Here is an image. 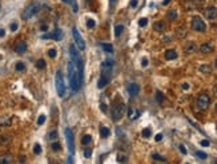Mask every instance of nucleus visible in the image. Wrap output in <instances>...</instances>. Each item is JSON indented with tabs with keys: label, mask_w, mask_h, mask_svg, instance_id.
<instances>
[{
	"label": "nucleus",
	"mask_w": 217,
	"mask_h": 164,
	"mask_svg": "<svg viewBox=\"0 0 217 164\" xmlns=\"http://www.w3.org/2000/svg\"><path fill=\"white\" fill-rule=\"evenodd\" d=\"M81 79H83V72L81 70L75 65L73 61H69L68 63V80H69V86L73 92H77L81 86Z\"/></svg>",
	"instance_id": "obj_1"
},
{
	"label": "nucleus",
	"mask_w": 217,
	"mask_h": 164,
	"mask_svg": "<svg viewBox=\"0 0 217 164\" xmlns=\"http://www.w3.org/2000/svg\"><path fill=\"white\" fill-rule=\"evenodd\" d=\"M39 9H40V3H38V2H35V3H31L27 8H25L24 11H23V13H21V17L23 19H31L32 16H35L36 13L39 12Z\"/></svg>",
	"instance_id": "obj_2"
},
{
	"label": "nucleus",
	"mask_w": 217,
	"mask_h": 164,
	"mask_svg": "<svg viewBox=\"0 0 217 164\" xmlns=\"http://www.w3.org/2000/svg\"><path fill=\"white\" fill-rule=\"evenodd\" d=\"M55 86H56V92L60 97H63L65 95V84H64V79L63 74L60 71L56 72V78H55Z\"/></svg>",
	"instance_id": "obj_3"
},
{
	"label": "nucleus",
	"mask_w": 217,
	"mask_h": 164,
	"mask_svg": "<svg viewBox=\"0 0 217 164\" xmlns=\"http://www.w3.org/2000/svg\"><path fill=\"white\" fill-rule=\"evenodd\" d=\"M190 27H192L193 31H197V32H205V31H207V25H205L204 20L201 19L200 16H193L192 17Z\"/></svg>",
	"instance_id": "obj_4"
},
{
	"label": "nucleus",
	"mask_w": 217,
	"mask_h": 164,
	"mask_svg": "<svg viewBox=\"0 0 217 164\" xmlns=\"http://www.w3.org/2000/svg\"><path fill=\"white\" fill-rule=\"evenodd\" d=\"M196 104H197L198 109H201V111H205V109H208L209 105H211V97H209L207 93H201L200 96L197 97Z\"/></svg>",
	"instance_id": "obj_5"
},
{
	"label": "nucleus",
	"mask_w": 217,
	"mask_h": 164,
	"mask_svg": "<svg viewBox=\"0 0 217 164\" xmlns=\"http://www.w3.org/2000/svg\"><path fill=\"white\" fill-rule=\"evenodd\" d=\"M69 55H71V60L75 63V65L79 70H83V64H81V59H80V55H79V49L76 48L75 46L69 47Z\"/></svg>",
	"instance_id": "obj_6"
},
{
	"label": "nucleus",
	"mask_w": 217,
	"mask_h": 164,
	"mask_svg": "<svg viewBox=\"0 0 217 164\" xmlns=\"http://www.w3.org/2000/svg\"><path fill=\"white\" fill-rule=\"evenodd\" d=\"M124 114H125V104H123V103L117 104L116 107H113V109H112V120L113 122H119L124 116Z\"/></svg>",
	"instance_id": "obj_7"
},
{
	"label": "nucleus",
	"mask_w": 217,
	"mask_h": 164,
	"mask_svg": "<svg viewBox=\"0 0 217 164\" xmlns=\"http://www.w3.org/2000/svg\"><path fill=\"white\" fill-rule=\"evenodd\" d=\"M65 139H67V144H68V149L71 156L75 154V140H73V133L69 128H65Z\"/></svg>",
	"instance_id": "obj_8"
},
{
	"label": "nucleus",
	"mask_w": 217,
	"mask_h": 164,
	"mask_svg": "<svg viewBox=\"0 0 217 164\" xmlns=\"http://www.w3.org/2000/svg\"><path fill=\"white\" fill-rule=\"evenodd\" d=\"M72 34H73V39H75V42H76V46L79 47V49H85V43H84V40L81 38V35L79 34V31L76 30V28H73V31H72Z\"/></svg>",
	"instance_id": "obj_9"
},
{
	"label": "nucleus",
	"mask_w": 217,
	"mask_h": 164,
	"mask_svg": "<svg viewBox=\"0 0 217 164\" xmlns=\"http://www.w3.org/2000/svg\"><path fill=\"white\" fill-rule=\"evenodd\" d=\"M61 38H63V32H61L60 30H55L53 32H49V34H45L42 36V39H52V40H56V42H59V40H61Z\"/></svg>",
	"instance_id": "obj_10"
},
{
	"label": "nucleus",
	"mask_w": 217,
	"mask_h": 164,
	"mask_svg": "<svg viewBox=\"0 0 217 164\" xmlns=\"http://www.w3.org/2000/svg\"><path fill=\"white\" fill-rule=\"evenodd\" d=\"M205 17H207L208 20H215L217 19V8L213 5H209L205 8Z\"/></svg>",
	"instance_id": "obj_11"
},
{
	"label": "nucleus",
	"mask_w": 217,
	"mask_h": 164,
	"mask_svg": "<svg viewBox=\"0 0 217 164\" xmlns=\"http://www.w3.org/2000/svg\"><path fill=\"white\" fill-rule=\"evenodd\" d=\"M25 51H27V43L25 42H17L16 44H15V52L16 53H24Z\"/></svg>",
	"instance_id": "obj_12"
},
{
	"label": "nucleus",
	"mask_w": 217,
	"mask_h": 164,
	"mask_svg": "<svg viewBox=\"0 0 217 164\" xmlns=\"http://www.w3.org/2000/svg\"><path fill=\"white\" fill-rule=\"evenodd\" d=\"M128 92H129L131 96H136V95L139 93V91H140V88H139V86L136 84V83H129L127 87Z\"/></svg>",
	"instance_id": "obj_13"
},
{
	"label": "nucleus",
	"mask_w": 217,
	"mask_h": 164,
	"mask_svg": "<svg viewBox=\"0 0 217 164\" xmlns=\"http://www.w3.org/2000/svg\"><path fill=\"white\" fill-rule=\"evenodd\" d=\"M109 80H111V78L109 76H105V75H101L100 76V79H99V82H97V87L99 88H104V87H107V84L109 83Z\"/></svg>",
	"instance_id": "obj_14"
},
{
	"label": "nucleus",
	"mask_w": 217,
	"mask_h": 164,
	"mask_svg": "<svg viewBox=\"0 0 217 164\" xmlns=\"http://www.w3.org/2000/svg\"><path fill=\"white\" fill-rule=\"evenodd\" d=\"M213 51V46L209 44V43H204V44L200 46V52L201 53H209Z\"/></svg>",
	"instance_id": "obj_15"
},
{
	"label": "nucleus",
	"mask_w": 217,
	"mask_h": 164,
	"mask_svg": "<svg viewBox=\"0 0 217 164\" xmlns=\"http://www.w3.org/2000/svg\"><path fill=\"white\" fill-rule=\"evenodd\" d=\"M165 59H167V60H175V59H177V52H176L175 49H168L167 52H165Z\"/></svg>",
	"instance_id": "obj_16"
},
{
	"label": "nucleus",
	"mask_w": 217,
	"mask_h": 164,
	"mask_svg": "<svg viewBox=\"0 0 217 164\" xmlns=\"http://www.w3.org/2000/svg\"><path fill=\"white\" fill-rule=\"evenodd\" d=\"M153 28L156 32H163L165 28H167V25H165L164 21H156V23L153 24Z\"/></svg>",
	"instance_id": "obj_17"
},
{
	"label": "nucleus",
	"mask_w": 217,
	"mask_h": 164,
	"mask_svg": "<svg viewBox=\"0 0 217 164\" xmlns=\"http://www.w3.org/2000/svg\"><path fill=\"white\" fill-rule=\"evenodd\" d=\"M12 162H13V159L11 155H3L2 158H0V163L2 164H11Z\"/></svg>",
	"instance_id": "obj_18"
},
{
	"label": "nucleus",
	"mask_w": 217,
	"mask_h": 164,
	"mask_svg": "<svg viewBox=\"0 0 217 164\" xmlns=\"http://www.w3.org/2000/svg\"><path fill=\"white\" fill-rule=\"evenodd\" d=\"M184 48H185V52H186V53H192V52H194V51H196V44L189 42L188 44L184 47Z\"/></svg>",
	"instance_id": "obj_19"
},
{
	"label": "nucleus",
	"mask_w": 217,
	"mask_h": 164,
	"mask_svg": "<svg viewBox=\"0 0 217 164\" xmlns=\"http://www.w3.org/2000/svg\"><path fill=\"white\" fill-rule=\"evenodd\" d=\"M109 135H111V131L107 128V127H101L100 128V136L103 137V139H107Z\"/></svg>",
	"instance_id": "obj_20"
},
{
	"label": "nucleus",
	"mask_w": 217,
	"mask_h": 164,
	"mask_svg": "<svg viewBox=\"0 0 217 164\" xmlns=\"http://www.w3.org/2000/svg\"><path fill=\"white\" fill-rule=\"evenodd\" d=\"M64 3H68L69 5H72V9H73V12H77L79 11V5H77V3L75 2V0H63Z\"/></svg>",
	"instance_id": "obj_21"
},
{
	"label": "nucleus",
	"mask_w": 217,
	"mask_h": 164,
	"mask_svg": "<svg viewBox=\"0 0 217 164\" xmlns=\"http://www.w3.org/2000/svg\"><path fill=\"white\" fill-rule=\"evenodd\" d=\"M198 71L203 72V74H209V72L212 71V68H211V65L204 64V65H200V67H198Z\"/></svg>",
	"instance_id": "obj_22"
},
{
	"label": "nucleus",
	"mask_w": 217,
	"mask_h": 164,
	"mask_svg": "<svg viewBox=\"0 0 217 164\" xmlns=\"http://www.w3.org/2000/svg\"><path fill=\"white\" fill-rule=\"evenodd\" d=\"M101 48L105 51V52H108V53H112L113 52V47L111 44H107V43H101Z\"/></svg>",
	"instance_id": "obj_23"
},
{
	"label": "nucleus",
	"mask_w": 217,
	"mask_h": 164,
	"mask_svg": "<svg viewBox=\"0 0 217 164\" xmlns=\"http://www.w3.org/2000/svg\"><path fill=\"white\" fill-rule=\"evenodd\" d=\"M128 116H129L131 120H133V119H136V118L139 116V112L135 111L133 108H129V109H128Z\"/></svg>",
	"instance_id": "obj_24"
},
{
	"label": "nucleus",
	"mask_w": 217,
	"mask_h": 164,
	"mask_svg": "<svg viewBox=\"0 0 217 164\" xmlns=\"http://www.w3.org/2000/svg\"><path fill=\"white\" fill-rule=\"evenodd\" d=\"M89 143H92V136H91V135H84V136L81 137V144L87 145V144H89Z\"/></svg>",
	"instance_id": "obj_25"
},
{
	"label": "nucleus",
	"mask_w": 217,
	"mask_h": 164,
	"mask_svg": "<svg viewBox=\"0 0 217 164\" xmlns=\"http://www.w3.org/2000/svg\"><path fill=\"white\" fill-rule=\"evenodd\" d=\"M123 31H124V25H123V24L116 25V27H115V36H116V38H119Z\"/></svg>",
	"instance_id": "obj_26"
},
{
	"label": "nucleus",
	"mask_w": 217,
	"mask_h": 164,
	"mask_svg": "<svg viewBox=\"0 0 217 164\" xmlns=\"http://www.w3.org/2000/svg\"><path fill=\"white\" fill-rule=\"evenodd\" d=\"M167 16H168V19H169V20H175V19H177V11L171 9V11H169V12L167 13Z\"/></svg>",
	"instance_id": "obj_27"
},
{
	"label": "nucleus",
	"mask_w": 217,
	"mask_h": 164,
	"mask_svg": "<svg viewBox=\"0 0 217 164\" xmlns=\"http://www.w3.org/2000/svg\"><path fill=\"white\" fill-rule=\"evenodd\" d=\"M156 100H157V103H163L164 101V93L161 91H157L156 92Z\"/></svg>",
	"instance_id": "obj_28"
},
{
	"label": "nucleus",
	"mask_w": 217,
	"mask_h": 164,
	"mask_svg": "<svg viewBox=\"0 0 217 164\" xmlns=\"http://www.w3.org/2000/svg\"><path fill=\"white\" fill-rule=\"evenodd\" d=\"M152 159L153 160H157V162H167V159L163 158V156L159 155V154H153L152 155Z\"/></svg>",
	"instance_id": "obj_29"
},
{
	"label": "nucleus",
	"mask_w": 217,
	"mask_h": 164,
	"mask_svg": "<svg viewBox=\"0 0 217 164\" xmlns=\"http://www.w3.org/2000/svg\"><path fill=\"white\" fill-rule=\"evenodd\" d=\"M15 68H16L17 72H24V71H25V65H24L23 63H20V61H19V63H17L16 65H15Z\"/></svg>",
	"instance_id": "obj_30"
},
{
	"label": "nucleus",
	"mask_w": 217,
	"mask_h": 164,
	"mask_svg": "<svg viewBox=\"0 0 217 164\" xmlns=\"http://www.w3.org/2000/svg\"><path fill=\"white\" fill-rule=\"evenodd\" d=\"M36 67H38L39 70H44V68H45V61H44L43 59L38 60V63H36Z\"/></svg>",
	"instance_id": "obj_31"
},
{
	"label": "nucleus",
	"mask_w": 217,
	"mask_h": 164,
	"mask_svg": "<svg viewBox=\"0 0 217 164\" xmlns=\"http://www.w3.org/2000/svg\"><path fill=\"white\" fill-rule=\"evenodd\" d=\"M34 152H35V155L42 154V145H40L39 143H36V144H35V147H34Z\"/></svg>",
	"instance_id": "obj_32"
},
{
	"label": "nucleus",
	"mask_w": 217,
	"mask_h": 164,
	"mask_svg": "<svg viewBox=\"0 0 217 164\" xmlns=\"http://www.w3.org/2000/svg\"><path fill=\"white\" fill-rule=\"evenodd\" d=\"M196 156H197L198 159H203V160H205V159L208 158V155L205 154V152H201V151H197L196 152Z\"/></svg>",
	"instance_id": "obj_33"
},
{
	"label": "nucleus",
	"mask_w": 217,
	"mask_h": 164,
	"mask_svg": "<svg viewBox=\"0 0 217 164\" xmlns=\"http://www.w3.org/2000/svg\"><path fill=\"white\" fill-rule=\"evenodd\" d=\"M51 147H52V149H53L55 152H57V151H60V149H61V144L60 143H52Z\"/></svg>",
	"instance_id": "obj_34"
},
{
	"label": "nucleus",
	"mask_w": 217,
	"mask_h": 164,
	"mask_svg": "<svg viewBox=\"0 0 217 164\" xmlns=\"http://www.w3.org/2000/svg\"><path fill=\"white\" fill-rule=\"evenodd\" d=\"M95 25H96V23H95L93 19H88L87 20V27L88 28H95Z\"/></svg>",
	"instance_id": "obj_35"
},
{
	"label": "nucleus",
	"mask_w": 217,
	"mask_h": 164,
	"mask_svg": "<svg viewBox=\"0 0 217 164\" xmlns=\"http://www.w3.org/2000/svg\"><path fill=\"white\" fill-rule=\"evenodd\" d=\"M48 139L49 140H55V139H57V131H52L49 135H48Z\"/></svg>",
	"instance_id": "obj_36"
},
{
	"label": "nucleus",
	"mask_w": 217,
	"mask_h": 164,
	"mask_svg": "<svg viewBox=\"0 0 217 164\" xmlns=\"http://www.w3.org/2000/svg\"><path fill=\"white\" fill-rule=\"evenodd\" d=\"M146 24H148V19H146V17H143V19L139 20V25H140V27H145Z\"/></svg>",
	"instance_id": "obj_37"
},
{
	"label": "nucleus",
	"mask_w": 217,
	"mask_h": 164,
	"mask_svg": "<svg viewBox=\"0 0 217 164\" xmlns=\"http://www.w3.org/2000/svg\"><path fill=\"white\" fill-rule=\"evenodd\" d=\"M143 136H144V137H149L150 136V135H152V132H150V129L149 128H145V129H143Z\"/></svg>",
	"instance_id": "obj_38"
},
{
	"label": "nucleus",
	"mask_w": 217,
	"mask_h": 164,
	"mask_svg": "<svg viewBox=\"0 0 217 164\" xmlns=\"http://www.w3.org/2000/svg\"><path fill=\"white\" fill-rule=\"evenodd\" d=\"M44 122H45V116H44V115H40L39 119H38V126H43Z\"/></svg>",
	"instance_id": "obj_39"
},
{
	"label": "nucleus",
	"mask_w": 217,
	"mask_h": 164,
	"mask_svg": "<svg viewBox=\"0 0 217 164\" xmlns=\"http://www.w3.org/2000/svg\"><path fill=\"white\" fill-rule=\"evenodd\" d=\"M127 156L125 155H119V156H117V162H119V163H124V162H127Z\"/></svg>",
	"instance_id": "obj_40"
},
{
	"label": "nucleus",
	"mask_w": 217,
	"mask_h": 164,
	"mask_svg": "<svg viewBox=\"0 0 217 164\" xmlns=\"http://www.w3.org/2000/svg\"><path fill=\"white\" fill-rule=\"evenodd\" d=\"M48 56H49V57H52V59H53V57H56V49L51 48V49L48 51Z\"/></svg>",
	"instance_id": "obj_41"
},
{
	"label": "nucleus",
	"mask_w": 217,
	"mask_h": 164,
	"mask_svg": "<svg viewBox=\"0 0 217 164\" xmlns=\"http://www.w3.org/2000/svg\"><path fill=\"white\" fill-rule=\"evenodd\" d=\"M9 28H11V31L15 32V31H17V28H19V25H17V23H12L9 25Z\"/></svg>",
	"instance_id": "obj_42"
},
{
	"label": "nucleus",
	"mask_w": 217,
	"mask_h": 164,
	"mask_svg": "<svg viewBox=\"0 0 217 164\" xmlns=\"http://www.w3.org/2000/svg\"><path fill=\"white\" fill-rule=\"evenodd\" d=\"M91 155H92V149L87 148L85 151H84V156H85V158H91Z\"/></svg>",
	"instance_id": "obj_43"
},
{
	"label": "nucleus",
	"mask_w": 217,
	"mask_h": 164,
	"mask_svg": "<svg viewBox=\"0 0 217 164\" xmlns=\"http://www.w3.org/2000/svg\"><path fill=\"white\" fill-rule=\"evenodd\" d=\"M136 5H137V0H132L129 3V7L131 8H136Z\"/></svg>",
	"instance_id": "obj_44"
},
{
	"label": "nucleus",
	"mask_w": 217,
	"mask_h": 164,
	"mask_svg": "<svg viewBox=\"0 0 217 164\" xmlns=\"http://www.w3.org/2000/svg\"><path fill=\"white\" fill-rule=\"evenodd\" d=\"M176 34H177V36H179V38H183V36L185 35V32H181V27H180L179 30H177V32H176Z\"/></svg>",
	"instance_id": "obj_45"
},
{
	"label": "nucleus",
	"mask_w": 217,
	"mask_h": 164,
	"mask_svg": "<svg viewBox=\"0 0 217 164\" xmlns=\"http://www.w3.org/2000/svg\"><path fill=\"white\" fill-rule=\"evenodd\" d=\"M154 140H156V141H161V140H163V135H161V133H157L156 137H154Z\"/></svg>",
	"instance_id": "obj_46"
},
{
	"label": "nucleus",
	"mask_w": 217,
	"mask_h": 164,
	"mask_svg": "<svg viewBox=\"0 0 217 164\" xmlns=\"http://www.w3.org/2000/svg\"><path fill=\"white\" fill-rule=\"evenodd\" d=\"M179 149H180V151H181V154H184V155L186 154V148L184 147V145H179Z\"/></svg>",
	"instance_id": "obj_47"
},
{
	"label": "nucleus",
	"mask_w": 217,
	"mask_h": 164,
	"mask_svg": "<svg viewBox=\"0 0 217 164\" xmlns=\"http://www.w3.org/2000/svg\"><path fill=\"white\" fill-rule=\"evenodd\" d=\"M203 147H209V141L208 140H201V143H200Z\"/></svg>",
	"instance_id": "obj_48"
},
{
	"label": "nucleus",
	"mask_w": 217,
	"mask_h": 164,
	"mask_svg": "<svg viewBox=\"0 0 217 164\" xmlns=\"http://www.w3.org/2000/svg\"><path fill=\"white\" fill-rule=\"evenodd\" d=\"M141 65H143V67H146V65H148V59H145V57H144V59L141 60Z\"/></svg>",
	"instance_id": "obj_49"
},
{
	"label": "nucleus",
	"mask_w": 217,
	"mask_h": 164,
	"mask_svg": "<svg viewBox=\"0 0 217 164\" xmlns=\"http://www.w3.org/2000/svg\"><path fill=\"white\" fill-rule=\"evenodd\" d=\"M100 109H101L103 112H105V111H107V104H105V103H101V104H100Z\"/></svg>",
	"instance_id": "obj_50"
},
{
	"label": "nucleus",
	"mask_w": 217,
	"mask_h": 164,
	"mask_svg": "<svg viewBox=\"0 0 217 164\" xmlns=\"http://www.w3.org/2000/svg\"><path fill=\"white\" fill-rule=\"evenodd\" d=\"M4 35H5V30L4 28H0V38H3Z\"/></svg>",
	"instance_id": "obj_51"
},
{
	"label": "nucleus",
	"mask_w": 217,
	"mask_h": 164,
	"mask_svg": "<svg viewBox=\"0 0 217 164\" xmlns=\"http://www.w3.org/2000/svg\"><path fill=\"white\" fill-rule=\"evenodd\" d=\"M183 89H189V84H188V83H184V84H183Z\"/></svg>",
	"instance_id": "obj_52"
},
{
	"label": "nucleus",
	"mask_w": 217,
	"mask_h": 164,
	"mask_svg": "<svg viewBox=\"0 0 217 164\" xmlns=\"http://www.w3.org/2000/svg\"><path fill=\"white\" fill-rule=\"evenodd\" d=\"M169 40H171V38H169V36H165V38L163 39V42H164V43H168Z\"/></svg>",
	"instance_id": "obj_53"
},
{
	"label": "nucleus",
	"mask_w": 217,
	"mask_h": 164,
	"mask_svg": "<svg viewBox=\"0 0 217 164\" xmlns=\"http://www.w3.org/2000/svg\"><path fill=\"white\" fill-rule=\"evenodd\" d=\"M213 92H215V96L217 97V84H216L215 87H213Z\"/></svg>",
	"instance_id": "obj_54"
},
{
	"label": "nucleus",
	"mask_w": 217,
	"mask_h": 164,
	"mask_svg": "<svg viewBox=\"0 0 217 164\" xmlns=\"http://www.w3.org/2000/svg\"><path fill=\"white\" fill-rule=\"evenodd\" d=\"M40 30H42V31H47V30H48V27H47V25H42V28H40Z\"/></svg>",
	"instance_id": "obj_55"
},
{
	"label": "nucleus",
	"mask_w": 217,
	"mask_h": 164,
	"mask_svg": "<svg viewBox=\"0 0 217 164\" xmlns=\"http://www.w3.org/2000/svg\"><path fill=\"white\" fill-rule=\"evenodd\" d=\"M169 2H171V0H164V2H163V4H164V5H167Z\"/></svg>",
	"instance_id": "obj_56"
},
{
	"label": "nucleus",
	"mask_w": 217,
	"mask_h": 164,
	"mask_svg": "<svg viewBox=\"0 0 217 164\" xmlns=\"http://www.w3.org/2000/svg\"><path fill=\"white\" fill-rule=\"evenodd\" d=\"M115 2H116V0H111V2H109V4H111V7H113V4H115Z\"/></svg>",
	"instance_id": "obj_57"
},
{
	"label": "nucleus",
	"mask_w": 217,
	"mask_h": 164,
	"mask_svg": "<svg viewBox=\"0 0 217 164\" xmlns=\"http://www.w3.org/2000/svg\"><path fill=\"white\" fill-rule=\"evenodd\" d=\"M25 162V158H23V156H21V158H20V163H24Z\"/></svg>",
	"instance_id": "obj_58"
},
{
	"label": "nucleus",
	"mask_w": 217,
	"mask_h": 164,
	"mask_svg": "<svg viewBox=\"0 0 217 164\" xmlns=\"http://www.w3.org/2000/svg\"><path fill=\"white\" fill-rule=\"evenodd\" d=\"M216 68H217V59H216Z\"/></svg>",
	"instance_id": "obj_59"
},
{
	"label": "nucleus",
	"mask_w": 217,
	"mask_h": 164,
	"mask_svg": "<svg viewBox=\"0 0 217 164\" xmlns=\"http://www.w3.org/2000/svg\"><path fill=\"white\" fill-rule=\"evenodd\" d=\"M216 112H217V104H216Z\"/></svg>",
	"instance_id": "obj_60"
},
{
	"label": "nucleus",
	"mask_w": 217,
	"mask_h": 164,
	"mask_svg": "<svg viewBox=\"0 0 217 164\" xmlns=\"http://www.w3.org/2000/svg\"><path fill=\"white\" fill-rule=\"evenodd\" d=\"M0 60H2V56H0Z\"/></svg>",
	"instance_id": "obj_61"
}]
</instances>
